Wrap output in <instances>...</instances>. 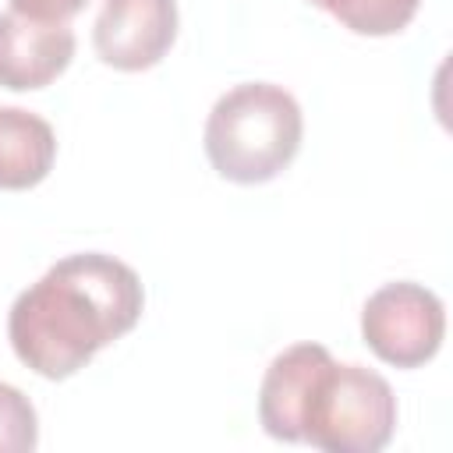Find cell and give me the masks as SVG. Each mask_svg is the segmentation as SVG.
Here are the masks:
<instances>
[{
  "mask_svg": "<svg viewBox=\"0 0 453 453\" xmlns=\"http://www.w3.org/2000/svg\"><path fill=\"white\" fill-rule=\"evenodd\" d=\"M308 4L333 14L354 35H375V39L403 32L421 7V0H308Z\"/></svg>",
  "mask_w": 453,
  "mask_h": 453,
  "instance_id": "cell-9",
  "label": "cell"
},
{
  "mask_svg": "<svg viewBox=\"0 0 453 453\" xmlns=\"http://www.w3.org/2000/svg\"><path fill=\"white\" fill-rule=\"evenodd\" d=\"M333 354L322 343H294L273 357L258 386V421L280 442H301V407L315 372Z\"/></svg>",
  "mask_w": 453,
  "mask_h": 453,
  "instance_id": "cell-7",
  "label": "cell"
},
{
  "mask_svg": "<svg viewBox=\"0 0 453 453\" xmlns=\"http://www.w3.org/2000/svg\"><path fill=\"white\" fill-rule=\"evenodd\" d=\"M71 25H46L14 11L0 14V85L11 92H35L57 81L74 57Z\"/></svg>",
  "mask_w": 453,
  "mask_h": 453,
  "instance_id": "cell-6",
  "label": "cell"
},
{
  "mask_svg": "<svg viewBox=\"0 0 453 453\" xmlns=\"http://www.w3.org/2000/svg\"><path fill=\"white\" fill-rule=\"evenodd\" d=\"M138 273L103 251L67 255L21 290L7 315V340L25 368L42 379H71L103 347L142 319Z\"/></svg>",
  "mask_w": 453,
  "mask_h": 453,
  "instance_id": "cell-1",
  "label": "cell"
},
{
  "mask_svg": "<svg viewBox=\"0 0 453 453\" xmlns=\"http://www.w3.org/2000/svg\"><path fill=\"white\" fill-rule=\"evenodd\" d=\"M39 442V414L32 400L11 386L0 382V453H28Z\"/></svg>",
  "mask_w": 453,
  "mask_h": 453,
  "instance_id": "cell-10",
  "label": "cell"
},
{
  "mask_svg": "<svg viewBox=\"0 0 453 453\" xmlns=\"http://www.w3.org/2000/svg\"><path fill=\"white\" fill-rule=\"evenodd\" d=\"M361 336L368 350L393 368H421L446 336V308L435 290L396 280L379 287L361 308Z\"/></svg>",
  "mask_w": 453,
  "mask_h": 453,
  "instance_id": "cell-4",
  "label": "cell"
},
{
  "mask_svg": "<svg viewBox=\"0 0 453 453\" xmlns=\"http://www.w3.org/2000/svg\"><path fill=\"white\" fill-rule=\"evenodd\" d=\"M304 138L297 99L273 81H244L223 92L205 120V156L230 184H265L280 177Z\"/></svg>",
  "mask_w": 453,
  "mask_h": 453,
  "instance_id": "cell-2",
  "label": "cell"
},
{
  "mask_svg": "<svg viewBox=\"0 0 453 453\" xmlns=\"http://www.w3.org/2000/svg\"><path fill=\"white\" fill-rule=\"evenodd\" d=\"M177 39V0H103L92 46L106 67L149 71Z\"/></svg>",
  "mask_w": 453,
  "mask_h": 453,
  "instance_id": "cell-5",
  "label": "cell"
},
{
  "mask_svg": "<svg viewBox=\"0 0 453 453\" xmlns=\"http://www.w3.org/2000/svg\"><path fill=\"white\" fill-rule=\"evenodd\" d=\"M7 4L21 18L46 21V25H71V18L81 14L88 0H7Z\"/></svg>",
  "mask_w": 453,
  "mask_h": 453,
  "instance_id": "cell-11",
  "label": "cell"
},
{
  "mask_svg": "<svg viewBox=\"0 0 453 453\" xmlns=\"http://www.w3.org/2000/svg\"><path fill=\"white\" fill-rule=\"evenodd\" d=\"M57 159L50 120L21 106H0V188L28 191L46 180Z\"/></svg>",
  "mask_w": 453,
  "mask_h": 453,
  "instance_id": "cell-8",
  "label": "cell"
},
{
  "mask_svg": "<svg viewBox=\"0 0 453 453\" xmlns=\"http://www.w3.org/2000/svg\"><path fill=\"white\" fill-rule=\"evenodd\" d=\"M396 432L393 386L365 365H336L315 372L301 407V442L326 453H379Z\"/></svg>",
  "mask_w": 453,
  "mask_h": 453,
  "instance_id": "cell-3",
  "label": "cell"
}]
</instances>
